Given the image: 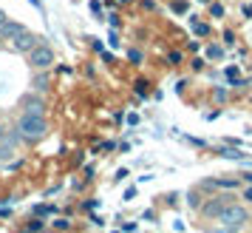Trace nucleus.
Listing matches in <instances>:
<instances>
[{
  "label": "nucleus",
  "instance_id": "obj_1",
  "mask_svg": "<svg viewBox=\"0 0 252 233\" xmlns=\"http://www.w3.org/2000/svg\"><path fill=\"white\" fill-rule=\"evenodd\" d=\"M17 131H20V137L23 140H43L48 134V122H46V116H40V114H23L20 119H17Z\"/></svg>",
  "mask_w": 252,
  "mask_h": 233
},
{
  "label": "nucleus",
  "instance_id": "obj_2",
  "mask_svg": "<svg viewBox=\"0 0 252 233\" xmlns=\"http://www.w3.org/2000/svg\"><path fill=\"white\" fill-rule=\"evenodd\" d=\"M218 222L224 225V228H232V231L238 233L247 222H250V210L244 208V205H235V202H229L227 208L218 213Z\"/></svg>",
  "mask_w": 252,
  "mask_h": 233
},
{
  "label": "nucleus",
  "instance_id": "obj_3",
  "mask_svg": "<svg viewBox=\"0 0 252 233\" xmlns=\"http://www.w3.org/2000/svg\"><path fill=\"white\" fill-rule=\"evenodd\" d=\"M51 63H54V51H51L48 46H43V43H37V46L29 51V66H32L34 71L48 69Z\"/></svg>",
  "mask_w": 252,
  "mask_h": 233
},
{
  "label": "nucleus",
  "instance_id": "obj_4",
  "mask_svg": "<svg viewBox=\"0 0 252 233\" xmlns=\"http://www.w3.org/2000/svg\"><path fill=\"white\" fill-rule=\"evenodd\" d=\"M229 202H232V196H216V199H207L204 205H198V210H201L204 219H218V213L227 208Z\"/></svg>",
  "mask_w": 252,
  "mask_h": 233
},
{
  "label": "nucleus",
  "instance_id": "obj_5",
  "mask_svg": "<svg viewBox=\"0 0 252 233\" xmlns=\"http://www.w3.org/2000/svg\"><path fill=\"white\" fill-rule=\"evenodd\" d=\"M34 46H37V37L29 35V32H23V35L14 37V51H26V54H29Z\"/></svg>",
  "mask_w": 252,
  "mask_h": 233
},
{
  "label": "nucleus",
  "instance_id": "obj_6",
  "mask_svg": "<svg viewBox=\"0 0 252 233\" xmlns=\"http://www.w3.org/2000/svg\"><path fill=\"white\" fill-rule=\"evenodd\" d=\"M26 32V26L20 23H12V20H6V23L0 26V40H14L17 35H23Z\"/></svg>",
  "mask_w": 252,
  "mask_h": 233
},
{
  "label": "nucleus",
  "instance_id": "obj_7",
  "mask_svg": "<svg viewBox=\"0 0 252 233\" xmlns=\"http://www.w3.org/2000/svg\"><path fill=\"white\" fill-rule=\"evenodd\" d=\"M14 148H17V140H0V162L12 159V156H14Z\"/></svg>",
  "mask_w": 252,
  "mask_h": 233
},
{
  "label": "nucleus",
  "instance_id": "obj_8",
  "mask_svg": "<svg viewBox=\"0 0 252 233\" xmlns=\"http://www.w3.org/2000/svg\"><path fill=\"white\" fill-rule=\"evenodd\" d=\"M23 105H26V114H40L43 116V103L37 97H23Z\"/></svg>",
  "mask_w": 252,
  "mask_h": 233
},
{
  "label": "nucleus",
  "instance_id": "obj_9",
  "mask_svg": "<svg viewBox=\"0 0 252 233\" xmlns=\"http://www.w3.org/2000/svg\"><path fill=\"white\" fill-rule=\"evenodd\" d=\"M46 88H48V77L46 74H37L34 77V91L40 94V91H46Z\"/></svg>",
  "mask_w": 252,
  "mask_h": 233
},
{
  "label": "nucleus",
  "instance_id": "obj_10",
  "mask_svg": "<svg viewBox=\"0 0 252 233\" xmlns=\"http://www.w3.org/2000/svg\"><path fill=\"white\" fill-rule=\"evenodd\" d=\"M221 54H224V48L221 46H207V57L210 60H221Z\"/></svg>",
  "mask_w": 252,
  "mask_h": 233
},
{
  "label": "nucleus",
  "instance_id": "obj_11",
  "mask_svg": "<svg viewBox=\"0 0 252 233\" xmlns=\"http://www.w3.org/2000/svg\"><path fill=\"white\" fill-rule=\"evenodd\" d=\"M187 205H190V208H195V210H198V205H201V196H198L195 191H190V196H187Z\"/></svg>",
  "mask_w": 252,
  "mask_h": 233
},
{
  "label": "nucleus",
  "instance_id": "obj_12",
  "mask_svg": "<svg viewBox=\"0 0 252 233\" xmlns=\"http://www.w3.org/2000/svg\"><path fill=\"white\" fill-rule=\"evenodd\" d=\"M221 156H227V159H244V154L232 151V148H224V151H221Z\"/></svg>",
  "mask_w": 252,
  "mask_h": 233
},
{
  "label": "nucleus",
  "instance_id": "obj_13",
  "mask_svg": "<svg viewBox=\"0 0 252 233\" xmlns=\"http://www.w3.org/2000/svg\"><path fill=\"white\" fill-rule=\"evenodd\" d=\"M190 23H193V29H195V35H210V29H207V26L204 23H198V20H190Z\"/></svg>",
  "mask_w": 252,
  "mask_h": 233
},
{
  "label": "nucleus",
  "instance_id": "obj_14",
  "mask_svg": "<svg viewBox=\"0 0 252 233\" xmlns=\"http://www.w3.org/2000/svg\"><path fill=\"white\" fill-rule=\"evenodd\" d=\"M40 231H43V222H40V219H34L29 228H26V233H40Z\"/></svg>",
  "mask_w": 252,
  "mask_h": 233
},
{
  "label": "nucleus",
  "instance_id": "obj_15",
  "mask_svg": "<svg viewBox=\"0 0 252 233\" xmlns=\"http://www.w3.org/2000/svg\"><path fill=\"white\" fill-rule=\"evenodd\" d=\"M127 57L133 60V63H142V51H136V48H130V51H127Z\"/></svg>",
  "mask_w": 252,
  "mask_h": 233
},
{
  "label": "nucleus",
  "instance_id": "obj_16",
  "mask_svg": "<svg viewBox=\"0 0 252 233\" xmlns=\"http://www.w3.org/2000/svg\"><path fill=\"white\" fill-rule=\"evenodd\" d=\"M210 9H213V14H216V17H221V14H224V6H221V3H213Z\"/></svg>",
  "mask_w": 252,
  "mask_h": 233
},
{
  "label": "nucleus",
  "instance_id": "obj_17",
  "mask_svg": "<svg viewBox=\"0 0 252 233\" xmlns=\"http://www.w3.org/2000/svg\"><path fill=\"white\" fill-rule=\"evenodd\" d=\"M136 91H139V94H148V82L139 80V82H136Z\"/></svg>",
  "mask_w": 252,
  "mask_h": 233
},
{
  "label": "nucleus",
  "instance_id": "obj_18",
  "mask_svg": "<svg viewBox=\"0 0 252 233\" xmlns=\"http://www.w3.org/2000/svg\"><path fill=\"white\" fill-rule=\"evenodd\" d=\"M167 60L176 66V63H182V54H179V51H170V57H167Z\"/></svg>",
  "mask_w": 252,
  "mask_h": 233
},
{
  "label": "nucleus",
  "instance_id": "obj_19",
  "mask_svg": "<svg viewBox=\"0 0 252 233\" xmlns=\"http://www.w3.org/2000/svg\"><path fill=\"white\" fill-rule=\"evenodd\" d=\"M68 225H71V222H65V219H57V222H54V228H60V231H65Z\"/></svg>",
  "mask_w": 252,
  "mask_h": 233
},
{
  "label": "nucleus",
  "instance_id": "obj_20",
  "mask_svg": "<svg viewBox=\"0 0 252 233\" xmlns=\"http://www.w3.org/2000/svg\"><path fill=\"white\" fill-rule=\"evenodd\" d=\"M216 100H218V103H221V100H227V91H224V88H218V91H216Z\"/></svg>",
  "mask_w": 252,
  "mask_h": 233
},
{
  "label": "nucleus",
  "instance_id": "obj_21",
  "mask_svg": "<svg viewBox=\"0 0 252 233\" xmlns=\"http://www.w3.org/2000/svg\"><path fill=\"white\" fill-rule=\"evenodd\" d=\"M241 179H244L247 185H252V171H247V174H241Z\"/></svg>",
  "mask_w": 252,
  "mask_h": 233
},
{
  "label": "nucleus",
  "instance_id": "obj_22",
  "mask_svg": "<svg viewBox=\"0 0 252 233\" xmlns=\"http://www.w3.org/2000/svg\"><path fill=\"white\" fill-rule=\"evenodd\" d=\"M244 199H247V202H250V205H252V185L247 188V191H244Z\"/></svg>",
  "mask_w": 252,
  "mask_h": 233
},
{
  "label": "nucleus",
  "instance_id": "obj_23",
  "mask_svg": "<svg viewBox=\"0 0 252 233\" xmlns=\"http://www.w3.org/2000/svg\"><path fill=\"white\" fill-rule=\"evenodd\" d=\"M6 20H9V17H6V12H0V26L6 23Z\"/></svg>",
  "mask_w": 252,
  "mask_h": 233
},
{
  "label": "nucleus",
  "instance_id": "obj_24",
  "mask_svg": "<svg viewBox=\"0 0 252 233\" xmlns=\"http://www.w3.org/2000/svg\"><path fill=\"white\" fill-rule=\"evenodd\" d=\"M3 137H6V128H3V125H0V140H3Z\"/></svg>",
  "mask_w": 252,
  "mask_h": 233
},
{
  "label": "nucleus",
  "instance_id": "obj_25",
  "mask_svg": "<svg viewBox=\"0 0 252 233\" xmlns=\"http://www.w3.org/2000/svg\"><path fill=\"white\" fill-rule=\"evenodd\" d=\"M32 3H34V6H40V0H32Z\"/></svg>",
  "mask_w": 252,
  "mask_h": 233
}]
</instances>
